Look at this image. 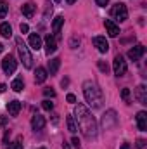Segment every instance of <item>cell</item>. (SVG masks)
Returning <instances> with one entry per match:
<instances>
[{
  "label": "cell",
  "mask_w": 147,
  "mask_h": 149,
  "mask_svg": "<svg viewBox=\"0 0 147 149\" xmlns=\"http://www.w3.org/2000/svg\"><path fill=\"white\" fill-rule=\"evenodd\" d=\"M74 116L78 120V127H80L81 134L87 139H94L97 135V120L88 111V108L83 104H76L74 106Z\"/></svg>",
  "instance_id": "obj_1"
},
{
  "label": "cell",
  "mask_w": 147,
  "mask_h": 149,
  "mask_svg": "<svg viewBox=\"0 0 147 149\" xmlns=\"http://www.w3.org/2000/svg\"><path fill=\"white\" fill-rule=\"evenodd\" d=\"M83 95H85V101H87L92 108H101V106H102L104 95H102L101 87H99L94 80H87V81L83 83Z\"/></svg>",
  "instance_id": "obj_2"
},
{
  "label": "cell",
  "mask_w": 147,
  "mask_h": 149,
  "mask_svg": "<svg viewBox=\"0 0 147 149\" xmlns=\"http://www.w3.org/2000/svg\"><path fill=\"white\" fill-rule=\"evenodd\" d=\"M16 45H17V52H19V57H21L24 68H26V70H31V68H33V57H31L30 47H26V43L23 42L21 37L16 38Z\"/></svg>",
  "instance_id": "obj_3"
},
{
  "label": "cell",
  "mask_w": 147,
  "mask_h": 149,
  "mask_svg": "<svg viewBox=\"0 0 147 149\" xmlns=\"http://www.w3.org/2000/svg\"><path fill=\"white\" fill-rule=\"evenodd\" d=\"M111 16H112L116 21H119V23L126 21V19H128V9H126V5L121 3V2L114 3L112 9H111Z\"/></svg>",
  "instance_id": "obj_4"
},
{
  "label": "cell",
  "mask_w": 147,
  "mask_h": 149,
  "mask_svg": "<svg viewBox=\"0 0 147 149\" xmlns=\"http://www.w3.org/2000/svg\"><path fill=\"white\" fill-rule=\"evenodd\" d=\"M112 70H114V74H116V76H125V74H126L128 66H126V61L123 59V56H116V57H114V61H112Z\"/></svg>",
  "instance_id": "obj_5"
},
{
  "label": "cell",
  "mask_w": 147,
  "mask_h": 149,
  "mask_svg": "<svg viewBox=\"0 0 147 149\" xmlns=\"http://www.w3.org/2000/svg\"><path fill=\"white\" fill-rule=\"evenodd\" d=\"M116 125H118L116 111H114V109H109V111L102 116V127H104V130H111V128H114Z\"/></svg>",
  "instance_id": "obj_6"
},
{
  "label": "cell",
  "mask_w": 147,
  "mask_h": 149,
  "mask_svg": "<svg viewBox=\"0 0 147 149\" xmlns=\"http://www.w3.org/2000/svg\"><path fill=\"white\" fill-rule=\"evenodd\" d=\"M2 70L5 74H12L16 70H17V61L12 57V56H5L2 59Z\"/></svg>",
  "instance_id": "obj_7"
},
{
  "label": "cell",
  "mask_w": 147,
  "mask_h": 149,
  "mask_svg": "<svg viewBox=\"0 0 147 149\" xmlns=\"http://www.w3.org/2000/svg\"><path fill=\"white\" fill-rule=\"evenodd\" d=\"M92 42H94V45L97 47V50H99V52L106 54V52L109 50V42L106 40V37H94V38H92Z\"/></svg>",
  "instance_id": "obj_8"
},
{
  "label": "cell",
  "mask_w": 147,
  "mask_h": 149,
  "mask_svg": "<svg viewBox=\"0 0 147 149\" xmlns=\"http://www.w3.org/2000/svg\"><path fill=\"white\" fill-rule=\"evenodd\" d=\"M57 50V40L54 35H47L45 37V52H47V56H50V54H54Z\"/></svg>",
  "instance_id": "obj_9"
},
{
  "label": "cell",
  "mask_w": 147,
  "mask_h": 149,
  "mask_svg": "<svg viewBox=\"0 0 147 149\" xmlns=\"http://www.w3.org/2000/svg\"><path fill=\"white\" fill-rule=\"evenodd\" d=\"M144 52H146V47H144V45H135L133 49L128 50V57H130L132 61H139V59L144 56Z\"/></svg>",
  "instance_id": "obj_10"
},
{
  "label": "cell",
  "mask_w": 147,
  "mask_h": 149,
  "mask_svg": "<svg viewBox=\"0 0 147 149\" xmlns=\"http://www.w3.org/2000/svg\"><path fill=\"white\" fill-rule=\"evenodd\" d=\"M104 26H106V31H107L109 37H118V33H119V26H118L114 21L106 19V21H104Z\"/></svg>",
  "instance_id": "obj_11"
},
{
  "label": "cell",
  "mask_w": 147,
  "mask_h": 149,
  "mask_svg": "<svg viewBox=\"0 0 147 149\" xmlns=\"http://www.w3.org/2000/svg\"><path fill=\"white\" fill-rule=\"evenodd\" d=\"M137 127H139V130H142V132L147 130V113L146 111L137 113Z\"/></svg>",
  "instance_id": "obj_12"
},
{
  "label": "cell",
  "mask_w": 147,
  "mask_h": 149,
  "mask_svg": "<svg viewBox=\"0 0 147 149\" xmlns=\"http://www.w3.org/2000/svg\"><path fill=\"white\" fill-rule=\"evenodd\" d=\"M135 97L139 99L140 104H147V88H146V85H139V87H137Z\"/></svg>",
  "instance_id": "obj_13"
},
{
  "label": "cell",
  "mask_w": 147,
  "mask_h": 149,
  "mask_svg": "<svg viewBox=\"0 0 147 149\" xmlns=\"http://www.w3.org/2000/svg\"><path fill=\"white\" fill-rule=\"evenodd\" d=\"M31 127H33V130H35V132L42 130V128L45 127V118H43L42 114H35V116L31 118Z\"/></svg>",
  "instance_id": "obj_14"
},
{
  "label": "cell",
  "mask_w": 147,
  "mask_h": 149,
  "mask_svg": "<svg viewBox=\"0 0 147 149\" xmlns=\"http://www.w3.org/2000/svg\"><path fill=\"white\" fill-rule=\"evenodd\" d=\"M28 42H30V47H31L33 50H40V49H42V38H40L38 33H31Z\"/></svg>",
  "instance_id": "obj_15"
},
{
  "label": "cell",
  "mask_w": 147,
  "mask_h": 149,
  "mask_svg": "<svg viewBox=\"0 0 147 149\" xmlns=\"http://www.w3.org/2000/svg\"><path fill=\"white\" fill-rule=\"evenodd\" d=\"M7 111L10 116H17L19 111H21V102L19 101H10L9 104H7Z\"/></svg>",
  "instance_id": "obj_16"
},
{
  "label": "cell",
  "mask_w": 147,
  "mask_h": 149,
  "mask_svg": "<svg viewBox=\"0 0 147 149\" xmlns=\"http://www.w3.org/2000/svg\"><path fill=\"white\" fill-rule=\"evenodd\" d=\"M62 23H64V17L62 16H57V17H54V21H52V31L59 37L61 35V26H62Z\"/></svg>",
  "instance_id": "obj_17"
},
{
  "label": "cell",
  "mask_w": 147,
  "mask_h": 149,
  "mask_svg": "<svg viewBox=\"0 0 147 149\" xmlns=\"http://www.w3.org/2000/svg\"><path fill=\"white\" fill-rule=\"evenodd\" d=\"M47 76H49V74H47V70H45V68H42V66L37 68V71H35V81H37V83H43V81L47 80Z\"/></svg>",
  "instance_id": "obj_18"
},
{
  "label": "cell",
  "mask_w": 147,
  "mask_h": 149,
  "mask_svg": "<svg viewBox=\"0 0 147 149\" xmlns=\"http://www.w3.org/2000/svg\"><path fill=\"white\" fill-rule=\"evenodd\" d=\"M59 66H61V59H59V57L50 59V61H49V73L55 74L57 73V70H59Z\"/></svg>",
  "instance_id": "obj_19"
},
{
  "label": "cell",
  "mask_w": 147,
  "mask_h": 149,
  "mask_svg": "<svg viewBox=\"0 0 147 149\" xmlns=\"http://www.w3.org/2000/svg\"><path fill=\"white\" fill-rule=\"evenodd\" d=\"M23 14L26 16V17H33V14H35V3L33 2H28V3H24L23 5Z\"/></svg>",
  "instance_id": "obj_20"
},
{
  "label": "cell",
  "mask_w": 147,
  "mask_h": 149,
  "mask_svg": "<svg viewBox=\"0 0 147 149\" xmlns=\"http://www.w3.org/2000/svg\"><path fill=\"white\" fill-rule=\"evenodd\" d=\"M0 35H2L3 38H10L12 37V28H10L9 23H2V24H0Z\"/></svg>",
  "instance_id": "obj_21"
},
{
  "label": "cell",
  "mask_w": 147,
  "mask_h": 149,
  "mask_svg": "<svg viewBox=\"0 0 147 149\" xmlns=\"http://www.w3.org/2000/svg\"><path fill=\"white\" fill-rule=\"evenodd\" d=\"M10 88L14 90V92H21L23 88H24V80L19 76V78H16L14 81H12V85H10Z\"/></svg>",
  "instance_id": "obj_22"
},
{
  "label": "cell",
  "mask_w": 147,
  "mask_h": 149,
  "mask_svg": "<svg viewBox=\"0 0 147 149\" xmlns=\"http://www.w3.org/2000/svg\"><path fill=\"white\" fill-rule=\"evenodd\" d=\"M66 121H68V130H69L71 134H74V132L78 130L76 121H74V116H68V118H66Z\"/></svg>",
  "instance_id": "obj_23"
},
{
  "label": "cell",
  "mask_w": 147,
  "mask_h": 149,
  "mask_svg": "<svg viewBox=\"0 0 147 149\" xmlns=\"http://www.w3.org/2000/svg\"><path fill=\"white\" fill-rule=\"evenodd\" d=\"M7 12H9V5H7V2H0V19H3V17L7 16Z\"/></svg>",
  "instance_id": "obj_24"
},
{
  "label": "cell",
  "mask_w": 147,
  "mask_h": 149,
  "mask_svg": "<svg viewBox=\"0 0 147 149\" xmlns=\"http://www.w3.org/2000/svg\"><path fill=\"white\" fill-rule=\"evenodd\" d=\"M42 108H43L45 111H52V109H54V102H50L49 99H45V101L42 102Z\"/></svg>",
  "instance_id": "obj_25"
},
{
  "label": "cell",
  "mask_w": 147,
  "mask_h": 149,
  "mask_svg": "<svg viewBox=\"0 0 147 149\" xmlns=\"http://www.w3.org/2000/svg\"><path fill=\"white\" fill-rule=\"evenodd\" d=\"M9 149H23V139L19 137L16 142H12V144H10V148H9Z\"/></svg>",
  "instance_id": "obj_26"
},
{
  "label": "cell",
  "mask_w": 147,
  "mask_h": 149,
  "mask_svg": "<svg viewBox=\"0 0 147 149\" xmlns=\"http://www.w3.org/2000/svg\"><path fill=\"white\" fill-rule=\"evenodd\" d=\"M121 97H123V101H128L130 99V88H123L121 90Z\"/></svg>",
  "instance_id": "obj_27"
},
{
  "label": "cell",
  "mask_w": 147,
  "mask_h": 149,
  "mask_svg": "<svg viewBox=\"0 0 147 149\" xmlns=\"http://www.w3.org/2000/svg\"><path fill=\"white\" fill-rule=\"evenodd\" d=\"M43 94H45V97H55V92H54L50 87H49V88H45V90H43Z\"/></svg>",
  "instance_id": "obj_28"
},
{
  "label": "cell",
  "mask_w": 147,
  "mask_h": 149,
  "mask_svg": "<svg viewBox=\"0 0 147 149\" xmlns=\"http://www.w3.org/2000/svg\"><path fill=\"white\" fill-rule=\"evenodd\" d=\"M19 30H21V33H28V31H30V26H28L26 23H21V26H19Z\"/></svg>",
  "instance_id": "obj_29"
},
{
  "label": "cell",
  "mask_w": 147,
  "mask_h": 149,
  "mask_svg": "<svg viewBox=\"0 0 147 149\" xmlns=\"http://www.w3.org/2000/svg\"><path fill=\"white\" fill-rule=\"evenodd\" d=\"M99 68H101V71H104V73H107V70H109V68H107V64H106V63H102V61H99Z\"/></svg>",
  "instance_id": "obj_30"
},
{
  "label": "cell",
  "mask_w": 147,
  "mask_h": 149,
  "mask_svg": "<svg viewBox=\"0 0 147 149\" xmlns=\"http://www.w3.org/2000/svg\"><path fill=\"white\" fill-rule=\"evenodd\" d=\"M144 146H146V141L139 139V141H137V146H135V149H144Z\"/></svg>",
  "instance_id": "obj_31"
},
{
  "label": "cell",
  "mask_w": 147,
  "mask_h": 149,
  "mask_svg": "<svg viewBox=\"0 0 147 149\" xmlns=\"http://www.w3.org/2000/svg\"><path fill=\"white\" fill-rule=\"evenodd\" d=\"M66 101H68V102H71V104H74V102H76V97H74L73 94H68V97H66Z\"/></svg>",
  "instance_id": "obj_32"
},
{
  "label": "cell",
  "mask_w": 147,
  "mask_h": 149,
  "mask_svg": "<svg viewBox=\"0 0 147 149\" xmlns=\"http://www.w3.org/2000/svg\"><path fill=\"white\" fill-rule=\"evenodd\" d=\"M97 2V5H101V7H106L107 3H109V0H95Z\"/></svg>",
  "instance_id": "obj_33"
},
{
  "label": "cell",
  "mask_w": 147,
  "mask_h": 149,
  "mask_svg": "<svg viewBox=\"0 0 147 149\" xmlns=\"http://www.w3.org/2000/svg\"><path fill=\"white\" fill-rule=\"evenodd\" d=\"M7 125V116H0V127H5Z\"/></svg>",
  "instance_id": "obj_34"
},
{
  "label": "cell",
  "mask_w": 147,
  "mask_h": 149,
  "mask_svg": "<svg viewBox=\"0 0 147 149\" xmlns=\"http://www.w3.org/2000/svg\"><path fill=\"white\" fill-rule=\"evenodd\" d=\"M71 142L74 144V148H76V149H80V141H78V137H73V141H71Z\"/></svg>",
  "instance_id": "obj_35"
},
{
  "label": "cell",
  "mask_w": 147,
  "mask_h": 149,
  "mask_svg": "<svg viewBox=\"0 0 147 149\" xmlns=\"http://www.w3.org/2000/svg\"><path fill=\"white\" fill-rule=\"evenodd\" d=\"M119 149H132L130 148V144H128V142H125V144H121V148Z\"/></svg>",
  "instance_id": "obj_36"
},
{
  "label": "cell",
  "mask_w": 147,
  "mask_h": 149,
  "mask_svg": "<svg viewBox=\"0 0 147 149\" xmlns=\"http://www.w3.org/2000/svg\"><path fill=\"white\" fill-rule=\"evenodd\" d=\"M62 149H69V144H68V142H64V144H62Z\"/></svg>",
  "instance_id": "obj_37"
},
{
  "label": "cell",
  "mask_w": 147,
  "mask_h": 149,
  "mask_svg": "<svg viewBox=\"0 0 147 149\" xmlns=\"http://www.w3.org/2000/svg\"><path fill=\"white\" fill-rule=\"evenodd\" d=\"M3 90H5V85H3V83H0V92H3Z\"/></svg>",
  "instance_id": "obj_38"
},
{
  "label": "cell",
  "mask_w": 147,
  "mask_h": 149,
  "mask_svg": "<svg viewBox=\"0 0 147 149\" xmlns=\"http://www.w3.org/2000/svg\"><path fill=\"white\" fill-rule=\"evenodd\" d=\"M66 2H68V3L71 5V3H74V2H76V0H66Z\"/></svg>",
  "instance_id": "obj_39"
},
{
  "label": "cell",
  "mask_w": 147,
  "mask_h": 149,
  "mask_svg": "<svg viewBox=\"0 0 147 149\" xmlns=\"http://www.w3.org/2000/svg\"><path fill=\"white\" fill-rule=\"evenodd\" d=\"M2 50H3V45H2V43H0V52H2Z\"/></svg>",
  "instance_id": "obj_40"
},
{
  "label": "cell",
  "mask_w": 147,
  "mask_h": 149,
  "mask_svg": "<svg viewBox=\"0 0 147 149\" xmlns=\"http://www.w3.org/2000/svg\"><path fill=\"white\" fill-rule=\"evenodd\" d=\"M38 149H45V148H38Z\"/></svg>",
  "instance_id": "obj_41"
},
{
  "label": "cell",
  "mask_w": 147,
  "mask_h": 149,
  "mask_svg": "<svg viewBox=\"0 0 147 149\" xmlns=\"http://www.w3.org/2000/svg\"><path fill=\"white\" fill-rule=\"evenodd\" d=\"M55 2H61V0H55Z\"/></svg>",
  "instance_id": "obj_42"
}]
</instances>
